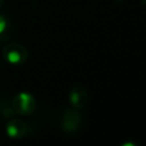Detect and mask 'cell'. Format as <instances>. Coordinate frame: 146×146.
I'll return each instance as SVG.
<instances>
[{
	"label": "cell",
	"mask_w": 146,
	"mask_h": 146,
	"mask_svg": "<svg viewBox=\"0 0 146 146\" xmlns=\"http://www.w3.org/2000/svg\"><path fill=\"white\" fill-rule=\"evenodd\" d=\"M82 123L83 117L81 111L72 106L64 110L59 119V127L62 131L70 136H73L76 132H79L82 127Z\"/></svg>",
	"instance_id": "1"
},
{
	"label": "cell",
	"mask_w": 146,
	"mask_h": 146,
	"mask_svg": "<svg viewBox=\"0 0 146 146\" xmlns=\"http://www.w3.org/2000/svg\"><path fill=\"white\" fill-rule=\"evenodd\" d=\"M6 133L11 139H21L31 133V125L19 117H10L6 124Z\"/></svg>",
	"instance_id": "4"
},
{
	"label": "cell",
	"mask_w": 146,
	"mask_h": 146,
	"mask_svg": "<svg viewBox=\"0 0 146 146\" xmlns=\"http://www.w3.org/2000/svg\"><path fill=\"white\" fill-rule=\"evenodd\" d=\"M0 114L5 117H13L14 116V111H13V107H11V103L10 104H7L6 100H2L0 102Z\"/></svg>",
	"instance_id": "7"
},
{
	"label": "cell",
	"mask_w": 146,
	"mask_h": 146,
	"mask_svg": "<svg viewBox=\"0 0 146 146\" xmlns=\"http://www.w3.org/2000/svg\"><path fill=\"white\" fill-rule=\"evenodd\" d=\"M14 33V24L8 15L0 14V43L10 40Z\"/></svg>",
	"instance_id": "6"
},
{
	"label": "cell",
	"mask_w": 146,
	"mask_h": 146,
	"mask_svg": "<svg viewBox=\"0 0 146 146\" xmlns=\"http://www.w3.org/2000/svg\"><path fill=\"white\" fill-rule=\"evenodd\" d=\"M3 2H5V0H0V8H1V6L3 5Z\"/></svg>",
	"instance_id": "9"
},
{
	"label": "cell",
	"mask_w": 146,
	"mask_h": 146,
	"mask_svg": "<svg viewBox=\"0 0 146 146\" xmlns=\"http://www.w3.org/2000/svg\"><path fill=\"white\" fill-rule=\"evenodd\" d=\"M11 107L15 114L27 116L34 113L36 108V100L33 95L26 91L18 92L14 96L11 100Z\"/></svg>",
	"instance_id": "3"
},
{
	"label": "cell",
	"mask_w": 146,
	"mask_h": 146,
	"mask_svg": "<svg viewBox=\"0 0 146 146\" xmlns=\"http://www.w3.org/2000/svg\"><path fill=\"white\" fill-rule=\"evenodd\" d=\"M141 1V3L144 5V6H146V0H140Z\"/></svg>",
	"instance_id": "8"
},
{
	"label": "cell",
	"mask_w": 146,
	"mask_h": 146,
	"mask_svg": "<svg viewBox=\"0 0 146 146\" xmlns=\"http://www.w3.org/2000/svg\"><path fill=\"white\" fill-rule=\"evenodd\" d=\"M68 102H70V105L74 108H78V110L83 108L88 102V91L86 87L81 84L73 87L68 94Z\"/></svg>",
	"instance_id": "5"
},
{
	"label": "cell",
	"mask_w": 146,
	"mask_h": 146,
	"mask_svg": "<svg viewBox=\"0 0 146 146\" xmlns=\"http://www.w3.org/2000/svg\"><path fill=\"white\" fill-rule=\"evenodd\" d=\"M1 55L5 62L10 65H23L29 58V50L25 46L13 42L7 43L1 49Z\"/></svg>",
	"instance_id": "2"
}]
</instances>
